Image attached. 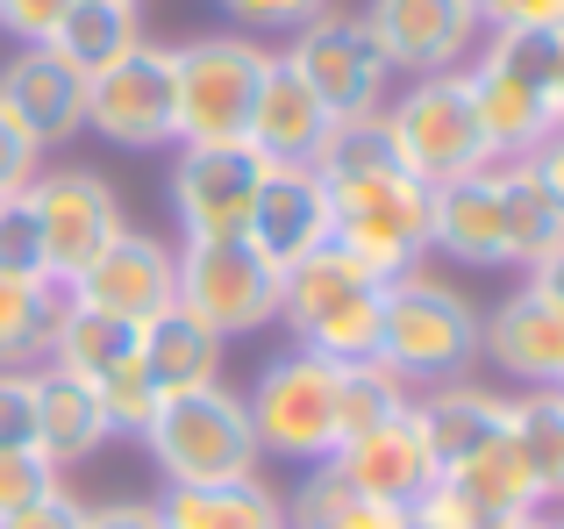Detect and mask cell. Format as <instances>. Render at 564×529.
I'll list each match as a JSON object with an SVG mask.
<instances>
[{"mask_svg": "<svg viewBox=\"0 0 564 529\" xmlns=\"http://www.w3.org/2000/svg\"><path fill=\"white\" fill-rule=\"evenodd\" d=\"M279 322L301 336V350L329 365L379 358V322H386V279L350 251L322 244L301 264L279 272Z\"/></svg>", "mask_w": 564, "mask_h": 529, "instance_id": "6da1fadb", "label": "cell"}, {"mask_svg": "<svg viewBox=\"0 0 564 529\" xmlns=\"http://www.w3.org/2000/svg\"><path fill=\"white\" fill-rule=\"evenodd\" d=\"M564 36L557 29H494L486 51L465 65L471 108H479V137L494 158H529L551 137V94H557Z\"/></svg>", "mask_w": 564, "mask_h": 529, "instance_id": "7a4b0ae2", "label": "cell"}, {"mask_svg": "<svg viewBox=\"0 0 564 529\" xmlns=\"http://www.w3.org/2000/svg\"><path fill=\"white\" fill-rule=\"evenodd\" d=\"M151 451V465L165 473V487H221V479H250L258 473V430H250L243 393L215 387H186L165 393L151 415V430L137 436Z\"/></svg>", "mask_w": 564, "mask_h": 529, "instance_id": "3957f363", "label": "cell"}, {"mask_svg": "<svg viewBox=\"0 0 564 529\" xmlns=\"http://www.w3.org/2000/svg\"><path fill=\"white\" fill-rule=\"evenodd\" d=\"M329 186V244L372 264L379 279H408L429 258V186L414 172H344Z\"/></svg>", "mask_w": 564, "mask_h": 529, "instance_id": "277c9868", "label": "cell"}, {"mask_svg": "<svg viewBox=\"0 0 564 529\" xmlns=\"http://www.w3.org/2000/svg\"><path fill=\"white\" fill-rule=\"evenodd\" d=\"M379 358L408 387H451L479 358V307L457 287L429 272L386 279V322H379Z\"/></svg>", "mask_w": 564, "mask_h": 529, "instance_id": "5b68a950", "label": "cell"}, {"mask_svg": "<svg viewBox=\"0 0 564 529\" xmlns=\"http://www.w3.org/2000/svg\"><path fill=\"white\" fill-rule=\"evenodd\" d=\"M386 115V137H393L400 165L414 172V180L436 194V186L465 180V172L494 165V151H486L479 137V108H471V86L465 72H429V79H414L408 94L393 100Z\"/></svg>", "mask_w": 564, "mask_h": 529, "instance_id": "8992f818", "label": "cell"}, {"mask_svg": "<svg viewBox=\"0 0 564 529\" xmlns=\"http://www.w3.org/2000/svg\"><path fill=\"white\" fill-rule=\"evenodd\" d=\"M272 51L250 36H200L172 51V100H180V143H243Z\"/></svg>", "mask_w": 564, "mask_h": 529, "instance_id": "52a82bcc", "label": "cell"}, {"mask_svg": "<svg viewBox=\"0 0 564 529\" xmlns=\"http://www.w3.org/2000/svg\"><path fill=\"white\" fill-rule=\"evenodd\" d=\"M336 387H344V365L315 358V350H279L258 379H250L243 408L250 430H258V451L293 465H315L336 451Z\"/></svg>", "mask_w": 564, "mask_h": 529, "instance_id": "ba28073f", "label": "cell"}, {"mask_svg": "<svg viewBox=\"0 0 564 529\" xmlns=\"http://www.w3.org/2000/svg\"><path fill=\"white\" fill-rule=\"evenodd\" d=\"M172 264H180V307L200 315L221 344L279 322V264L250 237H186Z\"/></svg>", "mask_w": 564, "mask_h": 529, "instance_id": "9c48e42d", "label": "cell"}, {"mask_svg": "<svg viewBox=\"0 0 564 529\" xmlns=\"http://www.w3.org/2000/svg\"><path fill=\"white\" fill-rule=\"evenodd\" d=\"M279 57L315 86V100L336 115V122H350V115H379V100H386V57H379L372 29H365V14L322 8L315 22L293 29V51H279Z\"/></svg>", "mask_w": 564, "mask_h": 529, "instance_id": "30bf717a", "label": "cell"}, {"mask_svg": "<svg viewBox=\"0 0 564 529\" xmlns=\"http://www.w3.org/2000/svg\"><path fill=\"white\" fill-rule=\"evenodd\" d=\"M29 208H36V229H43V264H51L57 293L72 287V279L86 272L100 251H108L115 237H122V201H115L108 180H94V172L65 165V172H36V180L22 186Z\"/></svg>", "mask_w": 564, "mask_h": 529, "instance_id": "8fae6325", "label": "cell"}, {"mask_svg": "<svg viewBox=\"0 0 564 529\" xmlns=\"http://www.w3.org/2000/svg\"><path fill=\"white\" fill-rule=\"evenodd\" d=\"M86 129H100L122 151L180 143V100H172V51L137 43L122 65L86 79Z\"/></svg>", "mask_w": 564, "mask_h": 529, "instance_id": "7c38bea8", "label": "cell"}, {"mask_svg": "<svg viewBox=\"0 0 564 529\" xmlns=\"http://www.w3.org/2000/svg\"><path fill=\"white\" fill-rule=\"evenodd\" d=\"M264 158L250 143H180L172 165V215L186 237H243L264 186Z\"/></svg>", "mask_w": 564, "mask_h": 529, "instance_id": "4fadbf2b", "label": "cell"}, {"mask_svg": "<svg viewBox=\"0 0 564 529\" xmlns=\"http://www.w3.org/2000/svg\"><path fill=\"white\" fill-rule=\"evenodd\" d=\"M365 29H372L386 72H465L471 43H479V0H372L365 8Z\"/></svg>", "mask_w": 564, "mask_h": 529, "instance_id": "5bb4252c", "label": "cell"}, {"mask_svg": "<svg viewBox=\"0 0 564 529\" xmlns=\"http://www.w3.org/2000/svg\"><path fill=\"white\" fill-rule=\"evenodd\" d=\"M65 293H72V301H86V307H100V315L137 322V330H143L151 315H165V307L180 301V264H172V251L158 237L122 229V237L86 264Z\"/></svg>", "mask_w": 564, "mask_h": 529, "instance_id": "9a60e30c", "label": "cell"}, {"mask_svg": "<svg viewBox=\"0 0 564 529\" xmlns=\"http://www.w3.org/2000/svg\"><path fill=\"white\" fill-rule=\"evenodd\" d=\"M329 458L344 465V479L358 487V501H379V508H414L429 487H436V458H429V444H422L414 408H400V415L372 422V430L344 436Z\"/></svg>", "mask_w": 564, "mask_h": 529, "instance_id": "2e32d148", "label": "cell"}, {"mask_svg": "<svg viewBox=\"0 0 564 529\" xmlns=\"http://www.w3.org/2000/svg\"><path fill=\"white\" fill-rule=\"evenodd\" d=\"M0 108L14 115V129H22L43 158V151H57V143H72L86 129V79L57 51L29 43V51H14L8 72H0Z\"/></svg>", "mask_w": 564, "mask_h": 529, "instance_id": "e0dca14e", "label": "cell"}, {"mask_svg": "<svg viewBox=\"0 0 564 529\" xmlns=\"http://www.w3.org/2000/svg\"><path fill=\"white\" fill-rule=\"evenodd\" d=\"M479 350L522 387H564V307L522 279L494 315H479Z\"/></svg>", "mask_w": 564, "mask_h": 529, "instance_id": "ac0fdd59", "label": "cell"}, {"mask_svg": "<svg viewBox=\"0 0 564 529\" xmlns=\"http://www.w3.org/2000/svg\"><path fill=\"white\" fill-rule=\"evenodd\" d=\"M243 237L258 244L279 272L301 264L307 251H322V244H329V186H322V172L315 165H272L264 186H258V208H250Z\"/></svg>", "mask_w": 564, "mask_h": 529, "instance_id": "d6986e66", "label": "cell"}, {"mask_svg": "<svg viewBox=\"0 0 564 529\" xmlns=\"http://www.w3.org/2000/svg\"><path fill=\"white\" fill-rule=\"evenodd\" d=\"M429 251L471 264V272H500V264H514V251H508V208H500L494 165L436 186V201H429Z\"/></svg>", "mask_w": 564, "mask_h": 529, "instance_id": "ffe728a7", "label": "cell"}, {"mask_svg": "<svg viewBox=\"0 0 564 529\" xmlns=\"http://www.w3.org/2000/svg\"><path fill=\"white\" fill-rule=\"evenodd\" d=\"M329 129H336V115L315 100V86L272 51V72H264V86H258V108H250V137L243 143L264 158V165H315L322 143H329Z\"/></svg>", "mask_w": 564, "mask_h": 529, "instance_id": "44dd1931", "label": "cell"}, {"mask_svg": "<svg viewBox=\"0 0 564 529\" xmlns=\"http://www.w3.org/2000/svg\"><path fill=\"white\" fill-rule=\"evenodd\" d=\"M414 422H422V444H429L436 479H443V473H457L471 451H486L500 430H508V401L486 393V387L451 379V387H436V393H414Z\"/></svg>", "mask_w": 564, "mask_h": 529, "instance_id": "7402d4cb", "label": "cell"}, {"mask_svg": "<svg viewBox=\"0 0 564 529\" xmlns=\"http://www.w3.org/2000/svg\"><path fill=\"white\" fill-rule=\"evenodd\" d=\"M137 365L158 393H186V387H215L221 379V336L200 315H186L180 301L165 315H151L137 330Z\"/></svg>", "mask_w": 564, "mask_h": 529, "instance_id": "603a6c76", "label": "cell"}, {"mask_svg": "<svg viewBox=\"0 0 564 529\" xmlns=\"http://www.w3.org/2000/svg\"><path fill=\"white\" fill-rule=\"evenodd\" d=\"M43 365H57V373H72V379H86V387H100L108 373L137 365V322H115V315H100V307L72 301V293H57Z\"/></svg>", "mask_w": 564, "mask_h": 529, "instance_id": "cb8c5ba5", "label": "cell"}, {"mask_svg": "<svg viewBox=\"0 0 564 529\" xmlns=\"http://www.w3.org/2000/svg\"><path fill=\"white\" fill-rule=\"evenodd\" d=\"M29 387H36V451L51 465H79L108 444V422L86 379L57 373V365H29Z\"/></svg>", "mask_w": 564, "mask_h": 529, "instance_id": "d4e9b609", "label": "cell"}, {"mask_svg": "<svg viewBox=\"0 0 564 529\" xmlns=\"http://www.w3.org/2000/svg\"><path fill=\"white\" fill-rule=\"evenodd\" d=\"M158 522L165 529H286V508L250 473V479H221V487H165Z\"/></svg>", "mask_w": 564, "mask_h": 529, "instance_id": "484cf974", "label": "cell"}, {"mask_svg": "<svg viewBox=\"0 0 564 529\" xmlns=\"http://www.w3.org/2000/svg\"><path fill=\"white\" fill-rule=\"evenodd\" d=\"M137 43H143V14L137 8H122V0H72L65 22L51 29V43H43V51H57L72 72H79V79H94V72L122 65Z\"/></svg>", "mask_w": 564, "mask_h": 529, "instance_id": "4316f807", "label": "cell"}, {"mask_svg": "<svg viewBox=\"0 0 564 529\" xmlns=\"http://www.w3.org/2000/svg\"><path fill=\"white\" fill-rule=\"evenodd\" d=\"M443 479H451L494 529L522 522V516H543V494H536V479H529V465H522V451H514L508 430H500L486 451H471V458L457 465V473H443Z\"/></svg>", "mask_w": 564, "mask_h": 529, "instance_id": "83f0119b", "label": "cell"}, {"mask_svg": "<svg viewBox=\"0 0 564 529\" xmlns=\"http://www.w3.org/2000/svg\"><path fill=\"white\" fill-rule=\"evenodd\" d=\"M494 180H500V208H508L514 264H536L543 251H557L564 244V208L551 201V186L529 172V158H494Z\"/></svg>", "mask_w": 564, "mask_h": 529, "instance_id": "f1b7e54d", "label": "cell"}, {"mask_svg": "<svg viewBox=\"0 0 564 529\" xmlns=\"http://www.w3.org/2000/svg\"><path fill=\"white\" fill-rule=\"evenodd\" d=\"M508 436L522 451L529 479H536L543 508L564 501V387H543L529 401H508Z\"/></svg>", "mask_w": 564, "mask_h": 529, "instance_id": "f546056e", "label": "cell"}, {"mask_svg": "<svg viewBox=\"0 0 564 529\" xmlns=\"http://www.w3.org/2000/svg\"><path fill=\"white\" fill-rule=\"evenodd\" d=\"M51 315H57V287H51V279L0 272V373H29V365H43Z\"/></svg>", "mask_w": 564, "mask_h": 529, "instance_id": "4dcf8cb0", "label": "cell"}, {"mask_svg": "<svg viewBox=\"0 0 564 529\" xmlns=\"http://www.w3.org/2000/svg\"><path fill=\"white\" fill-rule=\"evenodd\" d=\"M400 408H414V387L386 358L344 365V387H336V444L358 436V430H372V422H386V415H400Z\"/></svg>", "mask_w": 564, "mask_h": 529, "instance_id": "1f68e13d", "label": "cell"}, {"mask_svg": "<svg viewBox=\"0 0 564 529\" xmlns=\"http://www.w3.org/2000/svg\"><path fill=\"white\" fill-rule=\"evenodd\" d=\"M350 501H358V487L344 479V465H336V458H315V465L301 473V487L279 494V508H286V529H322L329 516H344Z\"/></svg>", "mask_w": 564, "mask_h": 529, "instance_id": "d6a6232c", "label": "cell"}, {"mask_svg": "<svg viewBox=\"0 0 564 529\" xmlns=\"http://www.w3.org/2000/svg\"><path fill=\"white\" fill-rule=\"evenodd\" d=\"M94 401H100V422H108V436H143L165 393L143 379V365H122V373H108V379L94 387Z\"/></svg>", "mask_w": 564, "mask_h": 529, "instance_id": "836d02e7", "label": "cell"}, {"mask_svg": "<svg viewBox=\"0 0 564 529\" xmlns=\"http://www.w3.org/2000/svg\"><path fill=\"white\" fill-rule=\"evenodd\" d=\"M0 272L51 279V264H43V229H36L29 194H0ZM51 287H57V279H51Z\"/></svg>", "mask_w": 564, "mask_h": 529, "instance_id": "e575fe53", "label": "cell"}, {"mask_svg": "<svg viewBox=\"0 0 564 529\" xmlns=\"http://www.w3.org/2000/svg\"><path fill=\"white\" fill-rule=\"evenodd\" d=\"M51 487H57V465L43 458V451H0V516L43 501Z\"/></svg>", "mask_w": 564, "mask_h": 529, "instance_id": "d590c367", "label": "cell"}, {"mask_svg": "<svg viewBox=\"0 0 564 529\" xmlns=\"http://www.w3.org/2000/svg\"><path fill=\"white\" fill-rule=\"evenodd\" d=\"M0 451H36V387H29V373H0Z\"/></svg>", "mask_w": 564, "mask_h": 529, "instance_id": "8d00e7d4", "label": "cell"}, {"mask_svg": "<svg viewBox=\"0 0 564 529\" xmlns=\"http://www.w3.org/2000/svg\"><path fill=\"white\" fill-rule=\"evenodd\" d=\"M322 8H336V0H221V14H229L236 29H301V22H315Z\"/></svg>", "mask_w": 564, "mask_h": 529, "instance_id": "74e56055", "label": "cell"}, {"mask_svg": "<svg viewBox=\"0 0 564 529\" xmlns=\"http://www.w3.org/2000/svg\"><path fill=\"white\" fill-rule=\"evenodd\" d=\"M486 29H557L564 36V0H479Z\"/></svg>", "mask_w": 564, "mask_h": 529, "instance_id": "f35d334b", "label": "cell"}, {"mask_svg": "<svg viewBox=\"0 0 564 529\" xmlns=\"http://www.w3.org/2000/svg\"><path fill=\"white\" fill-rule=\"evenodd\" d=\"M72 0H0V29L14 43H51V29L65 22Z\"/></svg>", "mask_w": 564, "mask_h": 529, "instance_id": "ab89813d", "label": "cell"}, {"mask_svg": "<svg viewBox=\"0 0 564 529\" xmlns=\"http://www.w3.org/2000/svg\"><path fill=\"white\" fill-rule=\"evenodd\" d=\"M0 529H86V501H72L65 487H51L43 501L14 508V516H0Z\"/></svg>", "mask_w": 564, "mask_h": 529, "instance_id": "60d3db41", "label": "cell"}, {"mask_svg": "<svg viewBox=\"0 0 564 529\" xmlns=\"http://www.w3.org/2000/svg\"><path fill=\"white\" fill-rule=\"evenodd\" d=\"M36 180V143L14 129V115L0 108V194H22V186Z\"/></svg>", "mask_w": 564, "mask_h": 529, "instance_id": "b9f144b4", "label": "cell"}, {"mask_svg": "<svg viewBox=\"0 0 564 529\" xmlns=\"http://www.w3.org/2000/svg\"><path fill=\"white\" fill-rule=\"evenodd\" d=\"M86 529H165V522H158V501H108L86 508Z\"/></svg>", "mask_w": 564, "mask_h": 529, "instance_id": "7bdbcfd3", "label": "cell"}, {"mask_svg": "<svg viewBox=\"0 0 564 529\" xmlns=\"http://www.w3.org/2000/svg\"><path fill=\"white\" fill-rule=\"evenodd\" d=\"M529 172H536V180L551 186V201L564 208V129H551V137H543L536 151H529Z\"/></svg>", "mask_w": 564, "mask_h": 529, "instance_id": "ee69618b", "label": "cell"}, {"mask_svg": "<svg viewBox=\"0 0 564 529\" xmlns=\"http://www.w3.org/2000/svg\"><path fill=\"white\" fill-rule=\"evenodd\" d=\"M400 516L408 508H379V501H350L344 516H329L322 529H400Z\"/></svg>", "mask_w": 564, "mask_h": 529, "instance_id": "f6af8a7d", "label": "cell"}, {"mask_svg": "<svg viewBox=\"0 0 564 529\" xmlns=\"http://www.w3.org/2000/svg\"><path fill=\"white\" fill-rule=\"evenodd\" d=\"M529 287H536V293H551V301L564 307V244H557V251H543L536 264H529Z\"/></svg>", "mask_w": 564, "mask_h": 529, "instance_id": "bcb514c9", "label": "cell"}, {"mask_svg": "<svg viewBox=\"0 0 564 529\" xmlns=\"http://www.w3.org/2000/svg\"><path fill=\"white\" fill-rule=\"evenodd\" d=\"M551 122L564 129V65H557V94H551Z\"/></svg>", "mask_w": 564, "mask_h": 529, "instance_id": "7dc6e473", "label": "cell"}, {"mask_svg": "<svg viewBox=\"0 0 564 529\" xmlns=\"http://www.w3.org/2000/svg\"><path fill=\"white\" fill-rule=\"evenodd\" d=\"M500 529H557L551 516H522V522H500Z\"/></svg>", "mask_w": 564, "mask_h": 529, "instance_id": "c3c4849f", "label": "cell"}, {"mask_svg": "<svg viewBox=\"0 0 564 529\" xmlns=\"http://www.w3.org/2000/svg\"><path fill=\"white\" fill-rule=\"evenodd\" d=\"M400 529H436V522H422V516H400Z\"/></svg>", "mask_w": 564, "mask_h": 529, "instance_id": "681fc988", "label": "cell"}, {"mask_svg": "<svg viewBox=\"0 0 564 529\" xmlns=\"http://www.w3.org/2000/svg\"><path fill=\"white\" fill-rule=\"evenodd\" d=\"M122 8H137V0H122Z\"/></svg>", "mask_w": 564, "mask_h": 529, "instance_id": "f907efd6", "label": "cell"}, {"mask_svg": "<svg viewBox=\"0 0 564 529\" xmlns=\"http://www.w3.org/2000/svg\"><path fill=\"white\" fill-rule=\"evenodd\" d=\"M557 529H564V516H557Z\"/></svg>", "mask_w": 564, "mask_h": 529, "instance_id": "816d5d0a", "label": "cell"}]
</instances>
